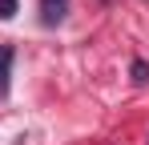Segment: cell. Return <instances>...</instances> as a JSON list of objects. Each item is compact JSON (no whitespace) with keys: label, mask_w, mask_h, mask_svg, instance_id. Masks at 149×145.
I'll return each mask as SVG.
<instances>
[{"label":"cell","mask_w":149,"mask_h":145,"mask_svg":"<svg viewBox=\"0 0 149 145\" xmlns=\"http://www.w3.org/2000/svg\"><path fill=\"white\" fill-rule=\"evenodd\" d=\"M65 16H69V0H40V24L56 28L65 24Z\"/></svg>","instance_id":"obj_1"},{"label":"cell","mask_w":149,"mask_h":145,"mask_svg":"<svg viewBox=\"0 0 149 145\" xmlns=\"http://www.w3.org/2000/svg\"><path fill=\"white\" fill-rule=\"evenodd\" d=\"M12 61H16V48L0 45V97H8V89H12Z\"/></svg>","instance_id":"obj_2"},{"label":"cell","mask_w":149,"mask_h":145,"mask_svg":"<svg viewBox=\"0 0 149 145\" xmlns=\"http://www.w3.org/2000/svg\"><path fill=\"white\" fill-rule=\"evenodd\" d=\"M133 81H137V85L149 81V65H145V61H133Z\"/></svg>","instance_id":"obj_3"},{"label":"cell","mask_w":149,"mask_h":145,"mask_svg":"<svg viewBox=\"0 0 149 145\" xmlns=\"http://www.w3.org/2000/svg\"><path fill=\"white\" fill-rule=\"evenodd\" d=\"M12 12H16V0H0V20H12Z\"/></svg>","instance_id":"obj_4"}]
</instances>
